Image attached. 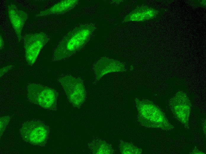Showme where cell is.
Masks as SVG:
<instances>
[{
  "instance_id": "6da1fadb",
  "label": "cell",
  "mask_w": 206,
  "mask_h": 154,
  "mask_svg": "<svg viewBox=\"0 0 206 154\" xmlns=\"http://www.w3.org/2000/svg\"><path fill=\"white\" fill-rule=\"evenodd\" d=\"M95 27L92 24L81 25L69 32L55 49L53 56L54 61L66 58L82 48L88 42Z\"/></svg>"
},
{
  "instance_id": "9c48e42d",
  "label": "cell",
  "mask_w": 206,
  "mask_h": 154,
  "mask_svg": "<svg viewBox=\"0 0 206 154\" xmlns=\"http://www.w3.org/2000/svg\"><path fill=\"white\" fill-rule=\"evenodd\" d=\"M8 14L12 25L15 30L18 41L21 38V32L25 22L27 18V13L19 9L17 6L11 4L8 7Z\"/></svg>"
},
{
  "instance_id": "4fadbf2b",
  "label": "cell",
  "mask_w": 206,
  "mask_h": 154,
  "mask_svg": "<svg viewBox=\"0 0 206 154\" xmlns=\"http://www.w3.org/2000/svg\"><path fill=\"white\" fill-rule=\"evenodd\" d=\"M121 153L124 154H139L142 153V150L129 143L122 142L120 145Z\"/></svg>"
},
{
  "instance_id": "7c38bea8",
  "label": "cell",
  "mask_w": 206,
  "mask_h": 154,
  "mask_svg": "<svg viewBox=\"0 0 206 154\" xmlns=\"http://www.w3.org/2000/svg\"><path fill=\"white\" fill-rule=\"evenodd\" d=\"M91 149L94 154H112V150L111 146L104 141H95L91 144Z\"/></svg>"
},
{
  "instance_id": "5b68a950",
  "label": "cell",
  "mask_w": 206,
  "mask_h": 154,
  "mask_svg": "<svg viewBox=\"0 0 206 154\" xmlns=\"http://www.w3.org/2000/svg\"><path fill=\"white\" fill-rule=\"evenodd\" d=\"M59 81L70 102L75 107H80L84 102L86 96L82 81L79 79L69 76L62 78Z\"/></svg>"
},
{
  "instance_id": "277c9868",
  "label": "cell",
  "mask_w": 206,
  "mask_h": 154,
  "mask_svg": "<svg viewBox=\"0 0 206 154\" xmlns=\"http://www.w3.org/2000/svg\"><path fill=\"white\" fill-rule=\"evenodd\" d=\"M20 132L25 142L34 145L42 146L46 142L49 131L48 127L44 123L32 121L25 123Z\"/></svg>"
},
{
  "instance_id": "2e32d148",
  "label": "cell",
  "mask_w": 206,
  "mask_h": 154,
  "mask_svg": "<svg viewBox=\"0 0 206 154\" xmlns=\"http://www.w3.org/2000/svg\"><path fill=\"white\" fill-rule=\"evenodd\" d=\"M191 154H205L203 152L200 151L197 149H194L192 150H191V152H190Z\"/></svg>"
},
{
  "instance_id": "9a60e30c",
  "label": "cell",
  "mask_w": 206,
  "mask_h": 154,
  "mask_svg": "<svg viewBox=\"0 0 206 154\" xmlns=\"http://www.w3.org/2000/svg\"><path fill=\"white\" fill-rule=\"evenodd\" d=\"M13 67V65L7 66L0 69V77H1L11 69Z\"/></svg>"
},
{
  "instance_id": "5bb4252c",
  "label": "cell",
  "mask_w": 206,
  "mask_h": 154,
  "mask_svg": "<svg viewBox=\"0 0 206 154\" xmlns=\"http://www.w3.org/2000/svg\"><path fill=\"white\" fill-rule=\"evenodd\" d=\"M10 117L5 116L0 118V137L4 131L6 127L10 120Z\"/></svg>"
},
{
  "instance_id": "52a82bcc",
  "label": "cell",
  "mask_w": 206,
  "mask_h": 154,
  "mask_svg": "<svg viewBox=\"0 0 206 154\" xmlns=\"http://www.w3.org/2000/svg\"><path fill=\"white\" fill-rule=\"evenodd\" d=\"M170 106L176 118L186 127H188L191 105L186 94L180 91L170 99Z\"/></svg>"
},
{
  "instance_id": "30bf717a",
  "label": "cell",
  "mask_w": 206,
  "mask_h": 154,
  "mask_svg": "<svg viewBox=\"0 0 206 154\" xmlns=\"http://www.w3.org/2000/svg\"><path fill=\"white\" fill-rule=\"evenodd\" d=\"M157 13V11L147 6L138 7L127 15L123 22H141L152 19Z\"/></svg>"
},
{
  "instance_id": "e0dca14e",
  "label": "cell",
  "mask_w": 206,
  "mask_h": 154,
  "mask_svg": "<svg viewBox=\"0 0 206 154\" xmlns=\"http://www.w3.org/2000/svg\"><path fill=\"white\" fill-rule=\"evenodd\" d=\"M0 49H1L4 48V42L3 38L1 35H0Z\"/></svg>"
},
{
  "instance_id": "ba28073f",
  "label": "cell",
  "mask_w": 206,
  "mask_h": 154,
  "mask_svg": "<svg viewBox=\"0 0 206 154\" xmlns=\"http://www.w3.org/2000/svg\"><path fill=\"white\" fill-rule=\"evenodd\" d=\"M93 69L97 81L108 73L125 70L124 65L121 62L106 57H102L96 62L94 65Z\"/></svg>"
},
{
  "instance_id": "3957f363",
  "label": "cell",
  "mask_w": 206,
  "mask_h": 154,
  "mask_svg": "<svg viewBox=\"0 0 206 154\" xmlns=\"http://www.w3.org/2000/svg\"><path fill=\"white\" fill-rule=\"evenodd\" d=\"M28 99L33 103L46 109L56 108L58 94L53 89L31 84L28 87Z\"/></svg>"
},
{
  "instance_id": "8992f818",
  "label": "cell",
  "mask_w": 206,
  "mask_h": 154,
  "mask_svg": "<svg viewBox=\"0 0 206 154\" xmlns=\"http://www.w3.org/2000/svg\"><path fill=\"white\" fill-rule=\"evenodd\" d=\"M48 40L46 35L43 32L25 36L24 38L25 56L29 65H32L35 62L41 50Z\"/></svg>"
},
{
  "instance_id": "8fae6325",
  "label": "cell",
  "mask_w": 206,
  "mask_h": 154,
  "mask_svg": "<svg viewBox=\"0 0 206 154\" xmlns=\"http://www.w3.org/2000/svg\"><path fill=\"white\" fill-rule=\"evenodd\" d=\"M78 0H62L44 11L41 12L36 17L51 14H60L66 12L73 8L77 4Z\"/></svg>"
},
{
  "instance_id": "7a4b0ae2",
  "label": "cell",
  "mask_w": 206,
  "mask_h": 154,
  "mask_svg": "<svg viewBox=\"0 0 206 154\" xmlns=\"http://www.w3.org/2000/svg\"><path fill=\"white\" fill-rule=\"evenodd\" d=\"M135 101L139 120L143 125L165 130L173 128L162 110L152 102L137 99Z\"/></svg>"
}]
</instances>
